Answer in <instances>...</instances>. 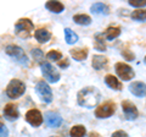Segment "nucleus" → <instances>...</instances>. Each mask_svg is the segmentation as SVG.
I'll list each match as a JSON object with an SVG mask.
<instances>
[{"instance_id": "13", "label": "nucleus", "mask_w": 146, "mask_h": 137, "mask_svg": "<svg viewBox=\"0 0 146 137\" xmlns=\"http://www.w3.org/2000/svg\"><path fill=\"white\" fill-rule=\"evenodd\" d=\"M129 91L131 94L136 95V97H145L146 95V85L144 82H131L129 85Z\"/></svg>"}, {"instance_id": "31", "label": "nucleus", "mask_w": 146, "mask_h": 137, "mask_svg": "<svg viewBox=\"0 0 146 137\" xmlns=\"http://www.w3.org/2000/svg\"><path fill=\"white\" fill-rule=\"evenodd\" d=\"M9 132H7V127L4 125V122L0 124V137H7Z\"/></svg>"}, {"instance_id": "26", "label": "nucleus", "mask_w": 146, "mask_h": 137, "mask_svg": "<svg viewBox=\"0 0 146 137\" xmlns=\"http://www.w3.org/2000/svg\"><path fill=\"white\" fill-rule=\"evenodd\" d=\"M32 56L34 58V60L39 64V65H42V64L44 62V53L42 52V49L39 48H33L32 49Z\"/></svg>"}, {"instance_id": "8", "label": "nucleus", "mask_w": 146, "mask_h": 137, "mask_svg": "<svg viewBox=\"0 0 146 137\" xmlns=\"http://www.w3.org/2000/svg\"><path fill=\"white\" fill-rule=\"evenodd\" d=\"M35 92L38 97L43 100L44 103H51L52 100V91L50 86L45 81H39L35 86Z\"/></svg>"}, {"instance_id": "32", "label": "nucleus", "mask_w": 146, "mask_h": 137, "mask_svg": "<svg viewBox=\"0 0 146 137\" xmlns=\"http://www.w3.org/2000/svg\"><path fill=\"white\" fill-rule=\"evenodd\" d=\"M111 137H129V136H128V134H127L125 131L118 130V131H116V132H113Z\"/></svg>"}, {"instance_id": "18", "label": "nucleus", "mask_w": 146, "mask_h": 137, "mask_svg": "<svg viewBox=\"0 0 146 137\" xmlns=\"http://www.w3.org/2000/svg\"><path fill=\"white\" fill-rule=\"evenodd\" d=\"M90 10L93 13H96V15H108L110 13V7L104 3H95L91 5Z\"/></svg>"}, {"instance_id": "25", "label": "nucleus", "mask_w": 146, "mask_h": 137, "mask_svg": "<svg viewBox=\"0 0 146 137\" xmlns=\"http://www.w3.org/2000/svg\"><path fill=\"white\" fill-rule=\"evenodd\" d=\"M130 17L134 21H139V22H144L146 21V10L144 9H138L130 13Z\"/></svg>"}, {"instance_id": "21", "label": "nucleus", "mask_w": 146, "mask_h": 137, "mask_svg": "<svg viewBox=\"0 0 146 137\" xmlns=\"http://www.w3.org/2000/svg\"><path fill=\"white\" fill-rule=\"evenodd\" d=\"M94 48L99 50V52H105L106 50V42L104 39V34L102 33H96L95 34V44Z\"/></svg>"}, {"instance_id": "34", "label": "nucleus", "mask_w": 146, "mask_h": 137, "mask_svg": "<svg viewBox=\"0 0 146 137\" xmlns=\"http://www.w3.org/2000/svg\"><path fill=\"white\" fill-rule=\"evenodd\" d=\"M144 62H145V65H146V56L144 58Z\"/></svg>"}, {"instance_id": "17", "label": "nucleus", "mask_w": 146, "mask_h": 137, "mask_svg": "<svg viewBox=\"0 0 146 137\" xmlns=\"http://www.w3.org/2000/svg\"><path fill=\"white\" fill-rule=\"evenodd\" d=\"M34 37L39 43H46L51 38V33L45 28H39L34 32Z\"/></svg>"}, {"instance_id": "3", "label": "nucleus", "mask_w": 146, "mask_h": 137, "mask_svg": "<svg viewBox=\"0 0 146 137\" xmlns=\"http://www.w3.org/2000/svg\"><path fill=\"white\" fill-rule=\"evenodd\" d=\"M5 53L9 56L16 59V61L18 64H21V65H23V66H28V58H27L25 50L21 47L15 45V44H10L5 48Z\"/></svg>"}, {"instance_id": "6", "label": "nucleus", "mask_w": 146, "mask_h": 137, "mask_svg": "<svg viewBox=\"0 0 146 137\" xmlns=\"http://www.w3.org/2000/svg\"><path fill=\"white\" fill-rule=\"evenodd\" d=\"M115 111H116V104L111 102V100H107V102L102 103L101 105H99L95 109V116L98 119H107L112 116Z\"/></svg>"}, {"instance_id": "15", "label": "nucleus", "mask_w": 146, "mask_h": 137, "mask_svg": "<svg viewBox=\"0 0 146 137\" xmlns=\"http://www.w3.org/2000/svg\"><path fill=\"white\" fill-rule=\"evenodd\" d=\"M105 83L107 85V87H110L111 89H115V91H122V88H123L122 82L118 80L116 76H112V75L105 76Z\"/></svg>"}, {"instance_id": "22", "label": "nucleus", "mask_w": 146, "mask_h": 137, "mask_svg": "<svg viewBox=\"0 0 146 137\" xmlns=\"http://www.w3.org/2000/svg\"><path fill=\"white\" fill-rule=\"evenodd\" d=\"M119 34H121V28L119 27H108V28L105 31V33H104V36L108 40L116 39L117 37H119Z\"/></svg>"}, {"instance_id": "7", "label": "nucleus", "mask_w": 146, "mask_h": 137, "mask_svg": "<svg viewBox=\"0 0 146 137\" xmlns=\"http://www.w3.org/2000/svg\"><path fill=\"white\" fill-rule=\"evenodd\" d=\"M115 71L117 76L123 81H130L135 76L134 70L125 62H117L115 65Z\"/></svg>"}, {"instance_id": "27", "label": "nucleus", "mask_w": 146, "mask_h": 137, "mask_svg": "<svg viewBox=\"0 0 146 137\" xmlns=\"http://www.w3.org/2000/svg\"><path fill=\"white\" fill-rule=\"evenodd\" d=\"M46 59L50 61H60L62 60V53L58 52V50H50L46 54Z\"/></svg>"}, {"instance_id": "10", "label": "nucleus", "mask_w": 146, "mask_h": 137, "mask_svg": "<svg viewBox=\"0 0 146 137\" xmlns=\"http://www.w3.org/2000/svg\"><path fill=\"white\" fill-rule=\"evenodd\" d=\"M122 109H123V113H124V116L127 120H135L139 116V111L136 109L135 104L129 102V100H123Z\"/></svg>"}, {"instance_id": "19", "label": "nucleus", "mask_w": 146, "mask_h": 137, "mask_svg": "<svg viewBox=\"0 0 146 137\" xmlns=\"http://www.w3.org/2000/svg\"><path fill=\"white\" fill-rule=\"evenodd\" d=\"M45 7L54 13H61L65 10V6H63V4L61 1H48L45 4Z\"/></svg>"}, {"instance_id": "11", "label": "nucleus", "mask_w": 146, "mask_h": 137, "mask_svg": "<svg viewBox=\"0 0 146 137\" xmlns=\"http://www.w3.org/2000/svg\"><path fill=\"white\" fill-rule=\"evenodd\" d=\"M4 116L5 119L10 121H13V120H17L18 116H20V114H18V109H17V105L13 103H9L6 104L5 107H4Z\"/></svg>"}, {"instance_id": "20", "label": "nucleus", "mask_w": 146, "mask_h": 137, "mask_svg": "<svg viewBox=\"0 0 146 137\" xmlns=\"http://www.w3.org/2000/svg\"><path fill=\"white\" fill-rule=\"evenodd\" d=\"M73 21H74L77 25L88 26L91 24V17L85 15V13H77V15L73 16Z\"/></svg>"}, {"instance_id": "5", "label": "nucleus", "mask_w": 146, "mask_h": 137, "mask_svg": "<svg viewBox=\"0 0 146 137\" xmlns=\"http://www.w3.org/2000/svg\"><path fill=\"white\" fill-rule=\"evenodd\" d=\"M40 68H42L43 76H44L49 82H51V83H56V82H58L61 75H60V72H58L50 62L44 61L42 65H40Z\"/></svg>"}, {"instance_id": "12", "label": "nucleus", "mask_w": 146, "mask_h": 137, "mask_svg": "<svg viewBox=\"0 0 146 137\" xmlns=\"http://www.w3.org/2000/svg\"><path fill=\"white\" fill-rule=\"evenodd\" d=\"M44 120L49 127H58L62 124V118L58 115V114L52 113V111H49V113L45 114Z\"/></svg>"}, {"instance_id": "1", "label": "nucleus", "mask_w": 146, "mask_h": 137, "mask_svg": "<svg viewBox=\"0 0 146 137\" xmlns=\"http://www.w3.org/2000/svg\"><path fill=\"white\" fill-rule=\"evenodd\" d=\"M101 99V93L96 87H85L80 89L77 94V102L80 107L93 109L99 104Z\"/></svg>"}, {"instance_id": "24", "label": "nucleus", "mask_w": 146, "mask_h": 137, "mask_svg": "<svg viewBox=\"0 0 146 137\" xmlns=\"http://www.w3.org/2000/svg\"><path fill=\"white\" fill-rule=\"evenodd\" d=\"M65 40L67 44H74L78 40V36L71 28H65Z\"/></svg>"}, {"instance_id": "14", "label": "nucleus", "mask_w": 146, "mask_h": 137, "mask_svg": "<svg viewBox=\"0 0 146 137\" xmlns=\"http://www.w3.org/2000/svg\"><path fill=\"white\" fill-rule=\"evenodd\" d=\"M107 62H108V59L102 55H94L93 59H91V66L96 71L104 70L107 66Z\"/></svg>"}, {"instance_id": "30", "label": "nucleus", "mask_w": 146, "mask_h": 137, "mask_svg": "<svg viewBox=\"0 0 146 137\" xmlns=\"http://www.w3.org/2000/svg\"><path fill=\"white\" fill-rule=\"evenodd\" d=\"M57 65L61 68H67L68 66H70V60H68V58H65V59H62V60L58 61Z\"/></svg>"}, {"instance_id": "28", "label": "nucleus", "mask_w": 146, "mask_h": 137, "mask_svg": "<svg viewBox=\"0 0 146 137\" xmlns=\"http://www.w3.org/2000/svg\"><path fill=\"white\" fill-rule=\"evenodd\" d=\"M129 5L134 7H144L146 6V0H129Z\"/></svg>"}, {"instance_id": "35", "label": "nucleus", "mask_w": 146, "mask_h": 137, "mask_svg": "<svg viewBox=\"0 0 146 137\" xmlns=\"http://www.w3.org/2000/svg\"><path fill=\"white\" fill-rule=\"evenodd\" d=\"M50 137H57V136H50Z\"/></svg>"}, {"instance_id": "2", "label": "nucleus", "mask_w": 146, "mask_h": 137, "mask_svg": "<svg viewBox=\"0 0 146 137\" xmlns=\"http://www.w3.org/2000/svg\"><path fill=\"white\" fill-rule=\"evenodd\" d=\"M25 92H26L25 82H22L21 80H17V79H13L9 82V85L6 86V89H5V93L10 99H16L18 97H21Z\"/></svg>"}, {"instance_id": "33", "label": "nucleus", "mask_w": 146, "mask_h": 137, "mask_svg": "<svg viewBox=\"0 0 146 137\" xmlns=\"http://www.w3.org/2000/svg\"><path fill=\"white\" fill-rule=\"evenodd\" d=\"M89 137H100L98 134H95V132H91V134L89 135Z\"/></svg>"}, {"instance_id": "4", "label": "nucleus", "mask_w": 146, "mask_h": 137, "mask_svg": "<svg viewBox=\"0 0 146 137\" xmlns=\"http://www.w3.org/2000/svg\"><path fill=\"white\" fill-rule=\"evenodd\" d=\"M33 30H34V25L29 19H20L15 25L16 34L21 38H28Z\"/></svg>"}, {"instance_id": "16", "label": "nucleus", "mask_w": 146, "mask_h": 137, "mask_svg": "<svg viewBox=\"0 0 146 137\" xmlns=\"http://www.w3.org/2000/svg\"><path fill=\"white\" fill-rule=\"evenodd\" d=\"M71 56L76 61H83L88 56V49L86 48H74L70 50Z\"/></svg>"}, {"instance_id": "29", "label": "nucleus", "mask_w": 146, "mask_h": 137, "mask_svg": "<svg viewBox=\"0 0 146 137\" xmlns=\"http://www.w3.org/2000/svg\"><path fill=\"white\" fill-rule=\"evenodd\" d=\"M122 55H123V58H124L125 60H129V61H131V60H134V59H135L134 54L131 52H129V50H127V49L122 50Z\"/></svg>"}, {"instance_id": "23", "label": "nucleus", "mask_w": 146, "mask_h": 137, "mask_svg": "<svg viewBox=\"0 0 146 137\" xmlns=\"http://www.w3.org/2000/svg\"><path fill=\"white\" fill-rule=\"evenodd\" d=\"M86 134V130L83 125H74L71 127L70 130V136L71 137H84Z\"/></svg>"}, {"instance_id": "9", "label": "nucleus", "mask_w": 146, "mask_h": 137, "mask_svg": "<svg viewBox=\"0 0 146 137\" xmlns=\"http://www.w3.org/2000/svg\"><path fill=\"white\" fill-rule=\"evenodd\" d=\"M43 115L38 109H31L26 113V121L28 122L31 126L33 127H38L43 124Z\"/></svg>"}]
</instances>
